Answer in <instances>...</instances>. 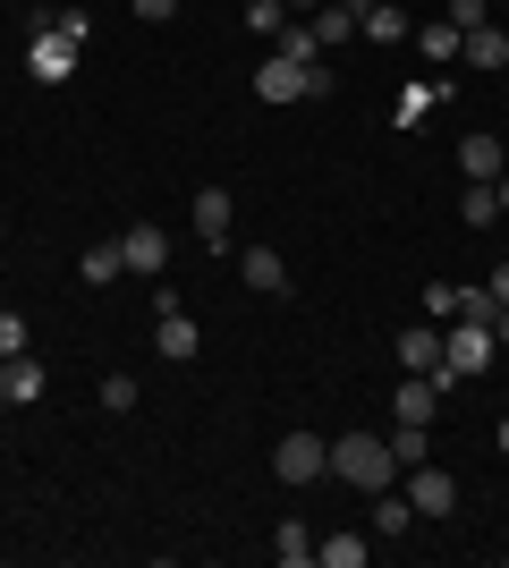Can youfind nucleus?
<instances>
[{
    "label": "nucleus",
    "mask_w": 509,
    "mask_h": 568,
    "mask_svg": "<svg viewBox=\"0 0 509 568\" xmlns=\"http://www.w3.org/2000/svg\"><path fill=\"white\" fill-rule=\"evenodd\" d=\"M332 475L357 484V493H390V484H399V458H390L383 433H339L332 442Z\"/></svg>",
    "instance_id": "obj_1"
},
{
    "label": "nucleus",
    "mask_w": 509,
    "mask_h": 568,
    "mask_svg": "<svg viewBox=\"0 0 509 568\" xmlns=\"http://www.w3.org/2000/svg\"><path fill=\"white\" fill-rule=\"evenodd\" d=\"M306 94H332V69H323V60H281V51H272L264 69H255V102H306Z\"/></svg>",
    "instance_id": "obj_2"
},
{
    "label": "nucleus",
    "mask_w": 509,
    "mask_h": 568,
    "mask_svg": "<svg viewBox=\"0 0 509 568\" xmlns=\"http://www.w3.org/2000/svg\"><path fill=\"white\" fill-rule=\"evenodd\" d=\"M26 77H34V85H69V77H77V43L51 34V9L26 26Z\"/></svg>",
    "instance_id": "obj_3"
},
{
    "label": "nucleus",
    "mask_w": 509,
    "mask_h": 568,
    "mask_svg": "<svg viewBox=\"0 0 509 568\" xmlns=\"http://www.w3.org/2000/svg\"><path fill=\"white\" fill-rule=\"evenodd\" d=\"M272 475H281L289 493L323 484V475H332V450H323V433H281V450H272Z\"/></svg>",
    "instance_id": "obj_4"
},
{
    "label": "nucleus",
    "mask_w": 509,
    "mask_h": 568,
    "mask_svg": "<svg viewBox=\"0 0 509 568\" xmlns=\"http://www.w3.org/2000/svg\"><path fill=\"white\" fill-rule=\"evenodd\" d=\"M408 500H416V518H450L459 509V475H441L425 458V467H408Z\"/></svg>",
    "instance_id": "obj_5"
},
{
    "label": "nucleus",
    "mask_w": 509,
    "mask_h": 568,
    "mask_svg": "<svg viewBox=\"0 0 509 568\" xmlns=\"http://www.w3.org/2000/svg\"><path fill=\"white\" fill-rule=\"evenodd\" d=\"M120 263L128 272H170V230L162 221H136V230L120 237Z\"/></svg>",
    "instance_id": "obj_6"
},
{
    "label": "nucleus",
    "mask_w": 509,
    "mask_h": 568,
    "mask_svg": "<svg viewBox=\"0 0 509 568\" xmlns=\"http://www.w3.org/2000/svg\"><path fill=\"white\" fill-rule=\"evenodd\" d=\"M390 416H399V425H434V416H441L434 374H408V382H399V390H390Z\"/></svg>",
    "instance_id": "obj_7"
},
{
    "label": "nucleus",
    "mask_w": 509,
    "mask_h": 568,
    "mask_svg": "<svg viewBox=\"0 0 509 568\" xmlns=\"http://www.w3.org/2000/svg\"><path fill=\"white\" fill-rule=\"evenodd\" d=\"M238 272H246V288H255V297H281V288H289V263L272 255V246H246Z\"/></svg>",
    "instance_id": "obj_8"
},
{
    "label": "nucleus",
    "mask_w": 509,
    "mask_h": 568,
    "mask_svg": "<svg viewBox=\"0 0 509 568\" xmlns=\"http://www.w3.org/2000/svg\"><path fill=\"white\" fill-rule=\"evenodd\" d=\"M195 237L230 246V187H195Z\"/></svg>",
    "instance_id": "obj_9"
},
{
    "label": "nucleus",
    "mask_w": 509,
    "mask_h": 568,
    "mask_svg": "<svg viewBox=\"0 0 509 568\" xmlns=\"http://www.w3.org/2000/svg\"><path fill=\"white\" fill-rule=\"evenodd\" d=\"M390 348H399V365H408V374H434V365H441V323H416V332H399Z\"/></svg>",
    "instance_id": "obj_10"
},
{
    "label": "nucleus",
    "mask_w": 509,
    "mask_h": 568,
    "mask_svg": "<svg viewBox=\"0 0 509 568\" xmlns=\"http://www.w3.org/2000/svg\"><path fill=\"white\" fill-rule=\"evenodd\" d=\"M43 365H34V356H9V365H0V399L9 407H26V399H43Z\"/></svg>",
    "instance_id": "obj_11"
},
{
    "label": "nucleus",
    "mask_w": 509,
    "mask_h": 568,
    "mask_svg": "<svg viewBox=\"0 0 509 568\" xmlns=\"http://www.w3.org/2000/svg\"><path fill=\"white\" fill-rule=\"evenodd\" d=\"M383 442H390V458H399V475L434 458V425H399V416H390V433H383Z\"/></svg>",
    "instance_id": "obj_12"
},
{
    "label": "nucleus",
    "mask_w": 509,
    "mask_h": 568,
    "mask_svg": "<svg viewBox=\"0 0 509 568\" xmlns=\"http://www.w3.org/2000/svg\"><path fill=\"white\" fill-rule=\"evenodd\" d=\"M459 60L467 69H509V34L501 26H476V34H459Z\"/></svg>",
    "instance_id": "obj_13"
},
{
    "label": "nucleus",
    "mask_w": 509,
    "mask_h": 568,
    "mask_svg": "<svg viewBox=\"0 0 509 568\" xmlns=\"http://www.w3.org/2000/svg\"><path fill=\"white\" fill-rule=\"evenodd\" d=\"M408 526H416V500L399 493V484H390V493H374V535H383V544H399Z\"/></svg>",
    "instance_id": "obj_14"
},
{
    "label": "nucleus",
    "mask_w": 509,
    "mask_h": 568,
    "mask_svg": "<svg viewBox=\"0 0 509 568\" xmlns=\"http://www.w3.org/2000/svg\"><path fill=\"white\" fill-rule=\"evenodd\" d=\"M153 348H162L170 365H187V356H195V323H187L179 306H170V314H153Z\"/></svg>",
    "instance_id": "obj_15"
},
{
    "label": "nucleus",
    "mask_w": 509,
    "mask_h": 568,
    "mask_svg": "<svg viewBox=\"0 0 509 568\" xmlns=\"http://www.w3.org/2000/svg\"><path fill=\"white\" fill-rule=\"evenodd\" d=\"M459 170H467V179H485V187H492V179H501V136H459Z\"/></svg>",
    "instance_id": "obj_16"
},
{
    "label": "nucleus",
    "mask_w": 509,
    "mask_h": 568,
    "mask_svg": "<svg viewBox=\"0 0 509 568\" xmlns=\"http://www.w3.org/2000/svg\"><path fill=\"white\" fill-rule=\"evenodd\" d=\"M272 560H281V568H306V560H315V526H306V518H281V535H272Z\"/></svg>",
    "instance_id": "obj_17"
},
{
    "label": "nucleus",
    "mask_w": 509,
    "mask_h": 568,
    "mask_svg": "<svg viewBox=\"0 0 509 568\" xmlns=\"http://www.w3.org/2000/svg\"><path fill=\"white\" fill-rule=\"evenodd\" d=\"M315 560L323 568H365V560H374V535H323Z\"/></svg>",
    "instance_id": "obj_18"
},
{
    "label": "nucleus",
    "mask_w": 509,
    "mask_h": 568,
    "mask_svg": "<svg viewBox=\"0 0 509 568\" xmlns=\"http://www.w3.org/2000/svg\"><path fill=\"white\" fill-rule=\"evenodd\" d=\"M357 34H365V43H408L416 26L399 18V9H390V0H374V9H365V18H357Z\"/></svg>",
    "instance_id": "obj_19"
},
{
    "label": "nucleus",
    "mask_w": 509,
    "mask_h": 568,
    "mask_svg": "<svg viewBox=\"0 0 509 568\" xmlns=\"http://www.w3.org/2000/svg\"><path fill=\"white\" fill-rule=\"evenodd\" d=\"M306 26H315V43H323V51H339L348 34H357V9H339V0H323V9H315Z\"/></svg>",
    "instance_id": "obj_20"
},
{
    "label": "nucleus",
    "mask_w": 509,
    "mask_h": 568,
    "mask_svg": "<svg viewBox=\"0 0 509 568\" xmlns=\"http://www.w3.org/2000/svg\"><path fill=\"white\" fill-rule=\"evenodd\" d=\"M120 272H128L120 246H85V255H77V281H85V288H111Z\"/></svg>",
    "instance_id": "obj_21"
},
{
    "label": "nucleus",
    "mask_w": 509,
    "mask_h": 568,
    "mask_svg": "<svg viewBox=\"0 0 509 568\" xmlns=\"http://www.w3.org/2000/svg\"><path fill=\"white\" fill-rule=\"evenodd\" d=\"M441 94H450V77H416L408 94H399V128H416V119L434 111V102H441Z\"/></svg>",
    "instance_id": "obj_22"
},
{
    "label": "nucleus",
    "mask_w": 509,
    "mask_h": 568,
    "mask_svg": "<svg viewBox=\"0 0 509 568\" xmlns=\"http://www.w3.org/2000/svg\"><path fill=\"white\" fill-rule=\"evenodd\" d=\"M459 221H467V230H485V221H501V195H492L485 179H467V195H459Z\"/></svg>",
    "instance_id": "obj_23"
},
{
    "label": "nucleus",
    "mask_w": 509,
    "mask_h": 568,
    "mask_svg": "<svg viewBox=\"0 0 509 568\" xmlns=\"http://www.w3.org/2000/svg\"><path fill=\"white\" fill-rule=\"evenodd\" d=\"M416 51H425V60H459V26H450V18L416 26Z\"/></svg>",
    "instance_id": "obj_24"
},
{
    "label": "nucleus",
    "mask_w": 509,
    "mask_h": 568,
    "mask_svg": "<svg viewBox=\"0 0 509 568\" xmlns=\"http://www.w3.org/2000/svg\"><path fill=\"white\" fill-rule=\"evenodd\" d=\"M289 26V0H246V34H281Z\"/></svg>",
    "instance_id": "obj_25"
},
{
    "label": "nucleus",
    "mask_w": 509,
    "mask_h": 568,
    "mask_svg": "<svg viewBox=\"0 0 509 568\" xmlns=\"http://www.w3.org/2000/svg\"><path fill=\"white\" fill-rule=\"evenodd\" d=\"M425 314H434V323H459V288L434 281V288H425Z\"/></svg>",
    "instance_id": "obj_26"
},
{
    "label": "nucleus",
    "mask_w": 509,
    "mask_h": 568,
    "mask_svg": "<svg viewBox=\"0 0 509 568\" xmlns=\"http://www.w3.org/2000/svg\"><path fill=\"white\" fill-rule=\"evenodd\" d=\"M450 26H459V34H476V26H492V0H450Z\"/></svg>",
    "instance_id": "obj_27"
},
{
    "label": "nucleus",
    "mask_w": 509,
    "mask_h": 568,
    "mask_svg": "<svg viewBox=\"0 0 509 568\" xmlns=\"http://www.w3.org/2000/svg\"><path fill=\"white\" fill-rule=\"evenodd\" d=\"M9 356H26V314L0 306V365H9Z\"/></svg>",
    "instance_id": "obj_28"
},
{
    "label": "nucleus",
    "mask_w": 509,
    "mask_h": 568,
    "mask_svg": "<svg viewBox=\"0 0 509 568\" xmlns=\"http://www.w3.org/2000/svg\"><path fill=\"white\" fill-rule=\"evenodd\" d=\"M102 407H111V416H128V407H136V382L111 374V382H102Z\"/></svg>",
    "instance_id": "obj_29"
},
{
    "label": "nucleus",
    "mask_w": 509,
    "mask_h": 568,
    "mask_svg": "<svg viewBox=\"0 0 509 568\" xmlns=\"http://www.w3.org/2000/svg\"><path fill=\"white\" fill-rule=\"evenodd\" d=\"M136 18H145V26H162V18H179V0H136Z\"/></svg>",
    "instance_id": "obj_30"
},
{
    "label": "nucleus",
    "mask_w": 509,
    "mask_h": 568,
    "mask_svg": "<svg viewBox=\"0 0 509 568\" xmlns=\"http://www.w3.org/2000/svg\"><path fill=\"white\" fill-rule=\"evenodd\" d=\"M485 288H492V306H509V263H501V272H492Z\"/></svg>",
    "instance_id": "obj_31"
},
{
    "label": "nucleus",
    "mask_w": 509,
    "mask_h": 568,
    "mask_svg": "<svg viewBox=\"0 0 509 568\" xmlns=\"http://www.w3.org/2000/svg\"><path fill=\"white\" fill-rule=\"evenodd\" d=\"M492 339H501V348H509V306H492Z\"/></svg>",
    "instance_id": "obj_32"
},
{
    "label": "nucleus",
    "mask_w": 509,
    "mask_h": 568,
    "mask_svg": "<svg viewBox=\"0 0 509 568\" xmlns=\"http://www.w3.org/2000/svg\"><path fill=\"white\" fill-rule=\"evenodd\" d=\"M492 195H501V213H509V170H501V179H492Z\"/></svg>",
    "instance_id": "obj_33"
},
{
    "label": "nucleus",
    "mask_w": 509,
    "mask_h": 568,
    "mask_svg": "<svg viewBox=\"0 0 509 568\" xmlns=\"http://www.w3.org/2000/svg\"><path fill=\"white\" fill-rule=\"evenodd\" d=\"M492 442H501V458H509V416H501V433H492Z\"/></svg>",
    "instance_id": "obj_34"
},
{
    "label": "nucleus",
    "mask_w": 509,
    "mask_h": 568,
    "mask_svg": "<svg viewBox=\"0 0 509 568\" xmlns=\"http://www.w3.org/2000/svg\"><path fill=\"white\" fill-rule=\"evenodd\" d=\"M289 9H306V18H315V9H323V0H289Z\"/></svg>",
    "instance_id": "obj_35"
},
{
    "label": "nucleus",
    "mask_w": 509,
    "mask_h": 568,
    "mask_svg": "<svg viewBox=\"0 0 509 568\" xmlns=\"http://www.w3.org/2000/svg\"><path fill=\"white\" fill-rule=\"evenodd\" d=\"M339 9H357V18H365V9H374V0H339Z\"/></svg>",
    "instance_id": "obj_36"
},
{
    "label": "nucleus",
    "mask_w": 509,
    "mask_h": 568,
    "mask_svg": "<svg viewBox=\"0 0 509 568\" xmlns=\"http://www.w3.org/2000/svg\"><path fill=\"white\" fill-rule=\"evenodd\" d=\"M0 237H9V221H0Z\"/></svg>",
    "instance_id": "obj_37"
}]
</instances>
